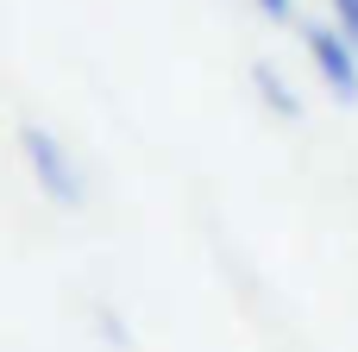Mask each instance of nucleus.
<instances>
[{
	"instance_id": "f257e3e1",
	"label": "nucleus",
	"mask_w": 358,
	"mask_h": 352,
	"mask_svg": "<svg viewBox=\"0 0 358 352\" xmlns=\"http://www.w3.org/2000/svg\"><path fill=\"white\" fill-rule=\"evenodd\" d=\"M19 151H25L38 189H44V202H57V208H82V170H76V157L63 151V139H57L50 126H25V132H19Z\"/></svg>"
},
{
	"instance_id": "f03ea898",
	"label": "nucleus",
	"mask_w": 358,
	"mask_h": 352,
	"mask_svg": "<svg viewBox=\"0 0 358 352\" xmlns=\"http://www.w3.org/2000/svg\"><path fill=\"white\" fill-rule=\"evenodd\" d=\"M302 44H308V57H315L321 82H327L340 101H358V50H352V38H346L340 25H308V31H302Z\"/></svg>"
},
{
	"instance_id": "7ed1b4c3",
	"label": "nucleus",
	"mask_w": 358,
	"mask_h": 352,
	"mask_svg": "<svg viewBox=\"0 0 358 352\" xmlns=\"http://www.w3.org/2000/svg\"><path fill=\"white\" fill-rule=\"evenodd\" d=\"M252 82H258V94H264V107H271V113H283V120H302V101H296V88H289V82H283L271 63H258V69H252Z\"/></svg>"
},
{
	"instance_id": "20e7f679",
	"label": "nucleus",
	"mask_w": 358,
	"mask_h": 352,
	"mask_svg": "<svg viewBox=\"0 0 358 352\" xmlns=\"http://www.w3.org/2000/svg\"><path fill=\"white\" fill-rule=\"evenodd\" d=\"M327 6H334V25L352 38V50H358V0H327Z\"/></svg>"
},
{
	"instance_id": "39448f33",
	"label": "nucleus",
	"mask_w": 358,
	"mask_h": 352,
	"mask_svg": "<svg viewBox=\"0 0 358 352\" xmlns=\"http://www.w3.org/2000/svg\"><path fill=\"white\" fill-rule=\"evenodd\" d=\"M252 6H258L264 19H289V13H296V0H252Z\"/></svg>"
}]
</instances>
